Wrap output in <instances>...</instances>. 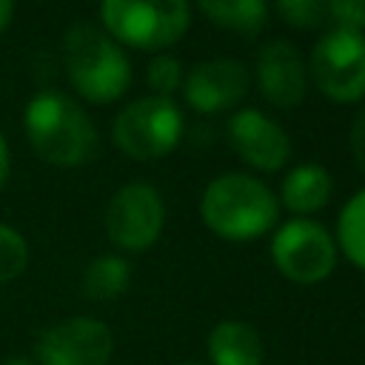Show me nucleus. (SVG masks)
<instances>
[{"label":"nucleus","mask_w":365,"mask_h":365,"mask_svg":"<svg viewBox=\"0 0 365 365\" xmlns=\"http://www.w3.org/2000/svg\"><path fill=\"white\" fill-rule=\"evenodd\" d=\"M128 282H131V265L123 257L106 254V257H97L86 268V274H83V294L88 299L106 302V299L120 297L128 288Z\"/></svg>","instance_id":"obj_16"},{"label":"nucleus","mask_w":365,"mask_h":365,"mask_svg":"<svg viewBox=\"0 0 365 365\" xmlns=\"http://www.w3.org/2000/svg\"><path fill=\"white\" fill-rule=\"evenodd\" d=\"M29 265V242L20 231L0 222V285L17 279Z\"/></svg>","instance_id":"obj_18"},{"label":"nucleus","mask_w":365,"mask_h":365,"mask_svg":"<svg viewBox=\"0 0 365 365\" xmlns=\"http://www.w3.org/2000/svg\"><path fill=\"white\" fill-rule=\"evenodd\" d=\"M100 17L117 43L157 51L188 31L191 9L188 0H103Z\"/></svg>","instance_id":"obj_4"},{"label":"nucleus","mask_w":365,"mask_h":365,"mask_svg":"<svg viewBox=\"0 0 365 365\" xmlns=\"http://www.w3.org/2000/svg\"><path fill=\"white\" fill-rule=\"evenodd\" d=\"M271 257L288 279L311 285L334 271L336 245L322 225L311 220H291L274 234Z\"/></svg>","instance_id":"obj_9"},{"label":"nucleus","mask_w":365,"mask_h":365,"mask_svg":"<svg viewBox=\"0 0 365 365\" xmlns=\"http://www.w3.org/2000/svg\"><path fill=\"white\" fill-rule=\"evenodd\" d=\"M114 351L111 328L94 317H68L40 331L37 365H108Z\"/></svg>","instance_id":"obj_8"},{"label":"nucleus","mask_w":365,"mask_h":365,"mask_svg":"<svg viewBox=\"0 0 365 365\" xmlns=\"http://www.w3.org/2000/svg\"><path fill=\"white\" fill-rule=\"evenodd\" d=\"M11 11H14V0H0V31L9 26Z\"/></svg>","instance_id":"obj_24"},{"label":"nucleus","mask_w":365,"mask_h":365,"mask_svg":"<svg viewBox=\"0 0 365 365\" xmlns=\"http://www.w3.org/2000/svg\"><path fill=\"white\" fill-rule=\"evenodd\" d=\"M208 354L214 365H262V339L245 322H220L208 334Z\"/></svg>","instance_id":"obj_13"},{"label":"nucleus","mask_w":365,"mask_h":365,"mask_svg":"<svg viewBox=\"0 0 365 365\" xmlns=\"http://www.w3.org/2000/svg\"><path fill=\"white\" fill-rule=\"evenodd\" d=\"M200 11L220 29L257 34L268 20V0H197Z\"/></svg>","instance_id":"obj_15"},{"label":"nucleus","mask_w":365,"mask_h":365,"mask_svg":"<svg viewBox=\"0 0 365 365\" xmlns=\"http://www.w3.org/2000/svg\"><path fill=\"white\" fill-rule=\"evenodd\" d=\"M277 11L294 29H317L331 23V0H277Z\"/></svg>","instance_id":"obj_19"},{"label":"nucleus","mask_w":365,"mask_h":365,"mask_svg":"<svg viewBox=\"0 0 365 365\" xmlns=\"http://www.w3.org/2000/svg\"><path fill=\"white\" fill-rule=\"evenodd\" d=\"M259 94L277 108H294L305 100L308 74L299 51L288 40H268L257 54Z\"/></svg>","instance_id":"obj_12"},{"label":"nucleus","mask_w":365,"mask_h":365,"mask_svg":"<svg viewBox=\"0 0 365 365\" xmlns=\"http://www.w3.org/2000/svg\"><path fill=\"white\" fill-rule=\"evenodd\" d=\"M26 134L34 154L51 165L71 168L91 160L97 131L88 114L60 91H40L26 106Z\"/></svg>","instance_id":"obj_1"},{"label":"nucleus","mask_w":365,"mask_h":365,"mask_svg":"<svg viewBox=\"0 0 365 365\" xmlns=\"http://www.w3.org/2000/svg\"><path fill=\"white\" fill-rule=\"evenodd\" d=\"M339 245L354 265L365 268V191L354 194L339 214Z\"/></svg>","instance_id":"obj_17"},{"label":"nucleus","mask_w":365,"mask_h":365,"mask_svg":"<svg viewBox=\"0 0 365 365\" xmlns=\"http://www.w3.org/2000/svg\"><path fill=\"white\" fill-rule=\"evenodd\" d=\"M311 77L334 103H356L365 97V34L334 29L319 37L311 51Z\"/></svg>","instance_id":"obj_6"},{"label":"nucleus","mask_w":365,"mask_h":365,"mask_svg":"<svg viewBox=\"0 0 365 365\" xmlns=\"http://www.w3.org/2000/svg\"><path fill=\"white\" fill-rule=\"evenodd\" d=\"M180 83H182V66H180L177 57L160 54V57L151 60V66H148V86L157 91V97L174 94L180 88Z\"/></svg>","instance_id":"obj_20"},{"label":"nucleus","mask_w":365,"mask_h":365,"mask_svg":"<svg viewBox=\"0 0 365 365\" xmlns=\"http://www.w3.org/2000/svg\"><path fill=\"white\" fill-rule=\"evenodd\" d=\"M331 20L336 29H365V0H331Z\"/></svg>","instance_id":"obj_21"},{"label":"nucleus","mask_w":365,"mask_h":365,"mask_svg":"<svg viewBox=\"0 0 365 365\" xmlns=\"http://www.w3.org/2000/svg\"><path fill=\"white\" fill-rule=\"evenodd\" d=\"M111 134L117 148L131 160H160L180 143L182 114L168 97H140L117 114Z\"/></svg>","instance_id":"obj_5"},{"label":"nucleus","mask_w":365,"mask_h":365,"mask_svg":"<svg viewBox=\"0 0 365 365\" xmlns=\"http://www.w3.org/2000/svg\"><path fill=\"white\" fill-rule=\"evenodd\" d=\"M163 222V197L148 182L123 185L106 208V234L123 251H145L148 245H154Z\"/></svg>","instance_id":"obj_7"},{"label":"nucleus","mask_w":365,"mask_h":365,"mask_svg":"<svg viewBox=\"0 0 365 365\" xmlns=\"http://www.w3.org/2000/svg\"><path fill=\"white\" fill-rule=\"evenodd\" d=\"M248 83H251L248 68L240 60L220 57V60L197 63L185 74L182 94L191 108L202 114H217L237 106L248 94Z\"/></svg>","instance_id":"obj_11"},{"label":"nucleus","mask_w":365,"mask_h":365,"mask_svg":"<svg viewBox=\"0 0 365 365\" xmlns=\"http://www.w3.org/2000/svg\"><path fill=\"white\" fill-rule=\"evenodd\" d=\"M351 154H354L356 168L365 174V108L356 114V120L351 125Z\"/></svg>","instance_id":"obj_22"},{"label":"nucleus","mask_w":365,"mask_h":365,"mask_svg":"<svg viewBox=\"0 0 365 365\" xmlns=\"http://www.w3.org/2000/svg\"><path fill=\"white\" fill-rule=\"evenodd\" d=\"M228 143L242 163L259 171H277L291 157L285 128L259 108H242L228 120Z\"/></svg>","instance_id":"obj_10"},{"label":"nucleus","mask_w":365,"mask_h":365,"mask_svg":"<svg viewBox=\"0 0 365 365\" xmlns=\"http://www.w3.org/2000/svg\"><path fill=\"white\" fill-rule=\"evenodd\" d=\"M182 365H200V362H182Z\"/></svg>","instance_id":"obj_26"},{"label":"nucleus","mask_w":365,"mask_h":365,"mask_svg":"<svg viewBox=\"0 0 365 365\" xmlns=\"http://www.w3.org/2000/svg\"><path fill=\"white\" fill-rule=\"evenodd\" d=\"M277 197L248 174H222L202 191L200 217L222 240H254L277 222Z\"/></svg>","instance_id":"obj_2"},{"label":"nucleus","mask_w":365,"mask_h":365,"mask_svg":"<svg viewBox=\"0 0 365 365\" xmlns=\"http://www.w3.org/2000/svg\"><path fill=\"white\" fill-rule=\"evenodd\" d=\"M63 57L71 86L91 103H114L131 83L125 51L91 23H74L63 37Z\"/></svg>","instance_id":"obj_3"},{"label":"nucleus","mask_w":365,"mask_h":365,"mask_svg":"<svg viewBox=\"0 0 365 365\" xmlns=\"http://www.w3.org/2000/svg\"><path fill=\"white\" fill-rule=\"evenodd\" d=\"M9 168H11L9 145H6V140H3V134H0V188H3V182H6V177H9Z\"/></svg>","instance_id":"obj_23"},{"label":"nucleus","mask_w":365,"mask_h":365,"mask_svg":"<svg viewBox=\"0 0 365 365\" xmlns=\"http://www.w3.org/2000/svg\"><path fill=\"white\" fill-rule=\"evenodd\" d=\"M331 197V174L322 165H297L282 180V202L294 214H314Z\"/></svg>","instance_id":"obj_14"},{"label":"nucleus","mask_w":365,"mask_h":365,"mask_svg":"<svg viewBox=\"0 0 365 365\" xmlns=\"http://www.w3.org/2000/svg\"><path fill=\"white\" fill-rule=\"evenodd\" d=\"M3 365H34L31 359H26V356H11V359H6Z\"/></svg>","instance_id":"obj_25"}]
</instances>
